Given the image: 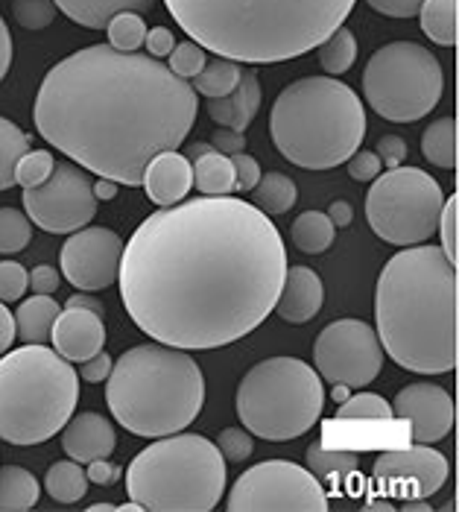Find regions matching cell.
Segmentation results:
<instances>
[{
  "instance_id": "obj_40",
  "label": "cell",
  "mask_w": 459,
  "mask_h": 512,
  "mask_svg": "<svg viewBox=\"0 0 459 512\" xmlns=\"http://www.w3.org/2000/svg\"><path fill=\"white\" fill-rule=\"evenodd\" d=\"M59 6L53 0H12V15L24 30H44L53 24Z\"/></svg>"
},
{
  "instance_id": "obj_43",
  "label": "cell",
  "mask_w": 459,
  "mask_h": 512,
  "mask_svg": "<svg viewBox=\"0 0 459 512\" xmlns=\"http://www.w3.org/2000/svg\"><path fill=\"white\" fill-rule=\"evenodd\" d=\"M457 217H459V199L451 197L445 205H442V214H439V226L436 232L442 237V252L445 258L457 267Z\"/></svg>"
},
{
  "instance_id": "obj_25",
  "label": "cell",
  "mask_w": 459,
  "mask_h": 512,
  "mask_svg": "<svg viewBox=\"0 0 459 512\" xmlns=\"http://www.w3.org/2000/svg\"><path fill=\"white\" fill-rule=\"evenodd\" d=\"M193 188L205 197H229L234 191V167L231 158L211 150L205 156L193 158Z\"/></svg>"
},
{
  "instance_id": "obj_16",
  "label": "cell",
  "mask_w": 459,
  "mask_h": 512,
  "mask_svg": "<svg viewBox=\"0 0 459 512\" xmlns=\"http://www.w3.org/2000/svg\"><path fill=\"white\" fill-rule=\"evenodd\" d=\"M392 416L410 422V434L416 445H433L454 428V398L439 384L419 381L395 395Z\"/></svg>"
},
{
  "instance_id": "obj_37",
  "label": "cell",
  "mask_w": 459,
  "mask_h": 512,
  "mask_svg": "<svg viewBox=\"0 0 459 512\" xmlns=\"http://www.w3.org/2000/svg\"><path fill=\"white\" fill-rule=\"evenodd\" d=\"M33 240L30 217L18 208H0V255H15Z\"/></svg>"
},
{
  "instance_id": "obj_26",
  "label": "cell",
  "mask_w": 459,
  "mask_h": 512,
  "mask_svg": "<svg viewBox=\"0 0 459 512\" xmlns=\"http://www.w3.org/2000/svg\"><path fill=\"white\" fill-rule=\"evenodd\" d=\"M39 480L27 469H0V512H27L39 504Z\"/></svg>"
},
{
  "instance_id": "obj_24",
  "label": "cell",
  "mask_w": 459,
  "mask_h": 512,
  "mask_svg": "<svg viewBox=\"0 0 459 512\" xmlns=\"http://www.w3.org/2000/svg\"><path fill=\"white\" fill-rule=\"evenodd\" d=\"M62 311V305L53 302V296H33L27 299L24 305H18V314H15V331L24 343H36L44 346L50 340V328L56 322V316Z\"/></svg>"
},
{
  "instance_id": "obj_50",
  "label": "cell",
  "mask_w": 459,
  "mask_h": 512,
  "mask_svg": "<svg viewBox=\"0 0 459 512\" xmlns=\"http://www.w3.org/2000/svg\"><path fill=\"white\" fill-rule=\"evenodd\" d=\"M211 147H214L217 153H223V156H237V153H243L246 138H243V132H234V129L220 126V129L211 135Z\"/></svg>"
},
{
  "instance_id": "obj_1",
  "label": "cell",
  "mask_w": 459,
  "mask_h": 512,
  "mask_svg": "<svg viewBox=\"0 0 459 512\" xmlns=\"http://www.w3.org/2000/svg\"><path fill=\"white\" fill-rule=\"evenodd\" d=\"M287 252L269 214L202 197L150 214L120 258V296L155 343L205 352L237 343L272 314Z\"/></svg>"
},
{
  "instance_id": "obj_59",
  "label": "cell",
  "mask_w": 459,
  "mask_h": 512,
  "mask_svg": "<svg viewBox=\"0 0 459 512\" xmlns=\"http://www.w3.org/2000/svg\"><path fill=\"white\" fill-rule=\"evenodd\" d=\"M211 150H214L211 144H205V141H196V144H191V147L185 150V158H188V161H193V158L205 156V153H211Z\"/></svg>"
},
{
  "instance_id": "obj_9",
  "label": "cell",
  "mask_w": 459,
  "mask_h": 512,
  "mask_svg": "<svg viewBox=\"0 0 459 512\" xmlns=\"http://www.w3.org/2000/svg\"><path fill=\"white\" fill-rule=\"evenodd\" d=\"M325 407L322 378L299 357L255 363L237 387V416L249 434L287 442L307 434Z\"/></svg>"
},
{
  "instance_id": "obj_33",
  "label": "cell",
  "mask_w": 459,
  "mask_h": 512,
  "mask_svg": "<svg viewBox=\"0 0 459 512\" xmlns=\"http://www.w3.org/2000/svg\"><path fill=\"white\" fill-rule=\"evenodd\" d=\"M319 53V65L328 77H340L345 71H351V65L357 62V39L348 27H337L328 39L316 47Z\"/></svg>"
},
{
  "instance_id": "obj_18",
  "label": "cell",
  "mask_w": 459,
  "mask_h": 512,
  "mask_svg": "<svg viewBox=\"0 0 459 512\" xmlns=\"http://www.w3.org/2000/svg\"><path fill=\"white\" fill-rule=\"evenodd\" d=\"M53 349L71 363H82L91 355L103 352L106 346V325L103 316L82 311V308H62L53 328H50Z\"/></svg>"
},
{
  "instance_id": "obj_34",
  "label": "cell",
  "mask_w": 459,
  "mask_h": 512,
  "mask_svg": "<svg viewBox=\"0 0 459 512\" xmlns=\"http://www.w3.org/2000/svg\"><path fill=\"white\" fill-rule=\"evenodd\" d=\"M24 153H30V135L18 123L0 118V191L15 185V164Z\"/></svg>"
},
{
  "instance_id": "obj_14",
  "label": "cell",
  "mask_w": 459,
  "mask_h": 512,
  "mask_svg": "<svg viewBox=\"0 0 459 512\" xmlns=\"http://www.w3.org/2000/svg\"><path fill=\"white\" fill-rule=\"evenodd\" d=\"M24 214L44 232L71 235L88 226L97 214L94 182L77 164L56 161L44 185L24 188Z\"/></svg>"
},
{
  "instance_id": "obj_42",
  "label": "cell",
  "mask_w": 459,
  "mask_h": 512,
  "mask_svg": "<svg viewBox=\"0 0 459 512\" xmlns=\"http://www.w3.org/2000/svg\"><path fill=\"white\" fill-rule=\"evenodd\" d=\"M30 287V273L18 261H0V302H18Z\"/></svg>"
},
{
  "instance_id": "obj_32",
  "label": "cell",
  "mask_w": 459,
  "mask_h": 512,
  "mask_svg": "<svg viewBox=\"0 0 459 512\" xmlns=\"http://www.w3.org/2000/svg\"><path fill=\"white\" fill-rule=\"evenodd\" d=\"M243 77L240 71V62L234 59H223V56H214L211 62H205V68L193 77V91L202 94V97H226L237 88V82Z\"/></svg>"
},
{
  "instance_id": "obj_44",
  "label": "cell",
  "mask_w": 459,
  "mask_h": 512,
  "mask_svg": "<svg viewBox=\"0 0 459 512\" xmlns=\"http://www.w3.org/2000/svg\"><path fill=\"white\" fill-rule=\"evenodd\" d=\"M217 448L231 463H243V460L252 457L255 442H252V434L246 428H226L223 434L217 436Z\"/></svg>"
},
{
  "instance_id": "obj_54",
  "label": "cell",
  "mask_w": 459,
  "mask_h": 512,
  "mask_svg": "<svg viewBox=\"0 0 459 512\" xmlns=\"http://www.w3.org/2000/svg\"><path fill=\"white\" fill-rule=\"evenodd\" d=\"M85 474H88V480H94V483H115V480H120V474L123 472H120V466H112L109 457H106V460L88 463Z\"/></svg>"
},
{
  "instance_id": "obj_15",
  "label": "cell",
  "mask_w": 459,
  "mask_h": 512,
  "mask_svg": "<svg viewBox=\"0 0 459 512\" xmlns=\"http://www.w3.org/2000/svg\"><path fill=\"white\" fill-rule=\"evenodd\" d=\"M123 240L106 226H82L62 246V276L82 293L106 290L117 281Z\"/></svg>"
},
{
  "instance_id": "obj_46",
  "label": "cell",
  "mask_w": 459,
  "mask_h": 512,
  "mask_svg": "<svg viewBox=\"0 0 459 512\" xmlns=\"http://www.w3.org/2000/svg\"><path fill=\"white\" fill-rule=\"evenodd\" d=\"M231 158V167H234V191H252L258 185V179L264 176L261 173V164L246 153H237Z\"/></svg>"
},
{
  "instance_id": "obj_3",
  "label": "cell",
  "mask_w": 459,
  "mask_h": 512,
  "mask_svg": "<svg viewBox=\"0 0 459 512\" xmlns=\"http://www.w3.org/2000/svg\"><path fill=\"white\" fill-rule=\"evenodd\" d=\"M375 334L398 366L442 375L457 366V267L439 246H404L375 287Z\"/></svg>"
},
{
  "instance_id": "obj_52",
  "label": "cell",
  "mask_w": 459,
  "mask_h": 512,
  "mask_svg": "<svg viewBox=\"0 0 459 512\" xmlns=\"http://www.w3.org/2000/svg\"><path fill=\"white\" fill-rule=\"evenodd\" d=\"M59 284H62V278H59V273H56L53 267H47V264H39V267L30 273V287H33L39 296H53V293L59 290Z\"/></svg>"
},
{
  "instance_id": "obj_6",
  "label": "cell",
  "mask_w": 459,
  "mask_h": 512,
  "mask_svg": "<svg viewBox=\"0 0 459 512\" xmlns=\"http://www.w3.org/2000/svg\"><path fill=\"white\" fill-rule=\"evenodd\" d=\"M272 144L305 170L345 164L363 144L366 109L351 85L334 77H305L287 85L269 115Z\"/></svg>"
},
{
  "instance_id": "obj_58",
  "label": "cell",
  "mask_w": 459,
  "mask_h": 512,
  "mask_svg": "<svg viewBox=\"0 0 459 512\" xmlns=\"http://www.w3.org/2000/svg\"><path fill=\"white\" fill-rule=\"evenodd\" d=\"M94 197L115 199L117 197V182H112V179H103V176H100V182L94 185Z\"/></svg>"
},
{
  "instance_id": "obj_22",
  "label": "cell",
  "mask_w": 459,
  "mask_h": 512,
  "mask_svg": "<svg viewBox=\"0 0 459 512\" xmlns=\"http://www.w3.org/2000/svg\"><path fill=\"white\" fill-rule=\"evenodd\" d=\"M261 100H264L261 79L252 71H243L237 88L226 97H211L205 109H208V118H214V123L234 129V132H246L249 123L258 115V109H261Z\"/></svg>"
},
{
  "instance_id": "obj_29",
  "label": "cell",
  "mask_w": 459,
  "mask_h": 512,
  "mask_svg": "<svg viewBox=\"0 0 459 512\" xmlns=\"http://www.w3.org/2000/svg\"><path fill=\"white\" fill-rule=\"evenodd\" d=\"M421 156L442 170H454L457 167V120H433L421 135Z\"/></svg>"
},
{
  "instance_id": "obj_13",
  "label": "cell",
  "mask_w": 459,
  "mask_h": 512,
  "mask_svg": "<svg viewBox=\"0 0 459 512\" xmlns=\"http://www.w3.org/2000/svg\"><path fill=\"white\" fill-rule=\"evenodd\" d=\"M313 363L322 381L351 390L369 387L383 369V346L375 328L363 319H337L322 328L313 343Z\"/></svg>"
},
{
  "instance_id": "obj_23",
  "label": "cell",
  "mask_w": 459,
  "mask_h": 512,
  "mask_svg": "<svg viewBox=\"0 0 459 512\" xmlns=\"http://www.w3.org/2000/svg\"><path fill=\"white\" fill-rule=\"evenodd\" d=\"M71 21L85 30H106L117 12H153L155 0H53Z\"/></svg>"
},
{
  "instance_id": "obj_36",
  "label": "cell",
  "mask_w": 459,
  "mask_h": 512,
  "mask_svg": "<svg viewBox=\"0 0 459 512\" xmlns=\"http://www.w3.org/2000/svg\"><path fill=\"white\" fill-rule=\"evenodd\" d=\"M109 44L123 53H138V47H144L147 39V24L138 12H117L115 18L106 24Z\"/></svg>"
},
{
  "instance_id": "obj_20",
  "label": "cell",
  "mask_w": 459,
  "mask_h": 512,
  "mask_svg": "<svg viewBox=\"0 0 459 512\" xmlns=\"http://www.w3.org/2000/svg\"><path fill=\"white\" fill-rule=\"evenodd\" d=\"M147 197L153 199L155 205L167 208L176 205L191 194L193 188V167L188 158L176 150L158 153V156L147 164L144 179H141Z\"/></svg>"
},
{
  "instance_id": "obj_38",
  "label": "cell",
  "mask_w": 459,
  "mask_h": 512,
  "mask_svg": "<svg viewBox=\"0 0 459 512\" xmlns=\"http://www.w3.org/2000/svg\"><path fill=\"white\" fill-rule=\"evenodd\" d=\"M337 419H372V422H389L392 419V407L386 404V398L378 393H354L345 398L337 410Z\"/></svg>"
},
{
  "instance_id": "obj_30",
  "label": "cell",
  "mask_w": 459,
  "mask_h": 512,
  "mask_svg": "<svg viewBox=\"0 0 459 512\" xmlns=\"http://www.w3.org/2000/svg\"><path fill=\"white\" fill-rule=\"evenodd\" d=\"M296 199H299L296 182L278 170L264 173L258 185L252 188V205L261 208L264 214H287L296 205Z\"/></svg>"
},
{
  "instance_id": "obj_47",
  "label": "cell",
  "mask_w": 459,
  "mask_h": 512,
  "mask_svg": "<svg viewBox=\"0 0 459 512\" xmlns=\"http://www.w3.org/2000/svg\"><path fill=\"white\" fill-rule=\"evenodd\" d=\"M378 158H381L383 167H389V170L401 167L404 158H407V141L398 138V135H381L378 138Z\"/></svg>"
},
{
  "instance_id": "obj_45",
  "label": "cell",
  "mask_w": 459,
  "mask_h": 512,
  "mask_svg": "<svg viewBox=\"0 0 459 512\" xmlns=\"http://www.w3.org/2000/svg\"><path fill=\"white\" fill-rule=\"evenodd\" d=\"M345 167H348V176L354 179V182H372V179H378L381 176V158L378 153H372V150H357L354 156L345 161Z\"/></svg>"
},
{
  "instance_id": "obj_56",
  "label": "cell",
  "mask_w": 459,
  "mask_h": 512,
  "mask_svg": "<svg viewBox=\"0 0 459 512\" xmlns=\"http://www.w3.org/2000/svg\"><path fill=\"white\" fill-rule=\"evenodd\" d=\"M9 65H12V36H9V27L0 18V79L6 77Z\"/></svg>"
},
{
  "instance_id": "obj_60",
  "label": "cell",
  "mask_w": 459,
  "mask_h": 512,
  "mask_svg": "<svg viewBox=\"0 0 459 512\" xmlns=\"http://www.w3.org/2000/svg\"><path fill=\"white\" fill-rule=\"evenodd\" d=\"M404 510L427 512V510H430V504H427V498H421V501H404Z\"/></svg>"
},
{
  "instance_id": "obj_21",
  "label": "cell",
  "mask_w": 459,
  "mask_h": 512,
  "mask_svg": "<svg viewBox=\"0 0 459 512\" xmlns=\"http://www.w3.org/2000/svg\"><path fill=\"white\" fill-rule=\"evenodd\" d=\"M325 302V287L322 278L316 276L310 267H287L284 273V284L275 302V314L284 322H310L313 316L322 311Z\"/></svg>"
},
{
  "instance_id": "obj_57",
  "label": "cell",
  "mask_w": 459,
  "mask_h": 512,
  "mask_svg": "<svg viewBox=\"0 0 459 512\" xmlns=\"http://www.w3.org/2000/svg\"><path fill=\"white\" fill-rule=\"evenodd\" d=\"M65 308H82V311H91V314H97V316L106 314V311H103V305H100L97 299L85 296V293H74V296L65 302Z\"/></svg>"
},
{
  "instance_id": "obj_62",
  "label": "cell",
  "mask_w": 459,
  "mask_h": 512,
  "mask_svg": "<svg viewBox=\"0 0 459 512\" xmlns=\"http://www.w3.org/2000/svg\"><path fill=\"white\" fill-rule=\"evenodd\" d=\"M88 510H91V512H115L117 507H115V504H91Z\"/></svg>"
},
{
  "instance_id": "obj_28",
  "label": "cell",
  "mask_w": 459,
  "mask_h": 512,
  "mask_svg": "<svg viewBox=\"0 0 459 512\" xmlns=\"http://www.w3.org/2000/svg\"><path fill=\"white\" fill-rule=\"evenodd\" d=\"M88 474L82 469V463L77 460H62V463H53L47 474H44V489L53 501L59 504H77L85 498L88 492Z\"/></svg>"
},
{
  "instance_id": "obj_41",
  "label": "cell",
  "mask_w": 459,
  "mask_h": 512,
  "mask_svg": "<svg viewBox=\"0 0 459 512\" xmlns=\"http://www.w3.org/2000/svg\"><path fill=\"white\" fill-rule=\"evenodd\" d=\"M205 62H208V56H205V50L196 44V41H182V44H176L173 50H170V71L176 74V77L188 79L191 82L202 68H205Z\"/></svg>"
},
{
  "instance_id": "obj_63",
  "label": "cell",
  "mask_w": 459,
  "mask_h": 512,
  "mask_svg": "<svg viewBox=\"0 0 459 512\" xmlns=\"http://www.w3.org/2000/svg\"><path fill=\"white\" fill-rule=\"evenodd\" d=\"M117 510H120V512H141V504H135V501H132V504H123V507H117Z\"/></svg>"
},
{
  "instance_id": "obj_12",
  "label": "cell",
  "mask_w": 459,
  "mask_h": 512,
  "mask_svg": "<svg viewBox=\"0 0 459 512\" xmlns=\"http://www.w3.org/2000/svg\"><path fill=\"white\" fill-rule=\"evenodd\" d=\"M231 512H325L328 495L319 477L290 463L264 460L237 477L229 492Z\"/></svg>"
},
{
  "instance_id": "obj_53",
  "label": "cell",
  "mask_w": 459,
  "mask_h": 512,
  "mask_svg": "<svg viewBox=\"0 0 459 512\" xmlns=\"http://www.w3.org/2000/svg\"><path fill=\"white\" fill-rule=\"evenodd\" d=\"M18 331H15V314L6 308V302H0V355H6L15 343Z\"/></svg>"
},
{
  "instance_id": "obj_48",
  "label": "cell",
  "mask_w": 459,
  "mask_h": 512,
  "mask_svg": "<svg viewBox=\"0 0 459 512\" xmlns=\"http://www.w3.org/2000/svg\"><path fill=\"white\" fill-rule=\"evenodd\" d=\"M112 366H115V360H112V357L106 355V352H97V355H91L88 360H82V363H79V378H82V381H88V384H100V381H106V378H109Z\"/></svg>"
},
{
  "instance_id": "obj_55",
  "label": "cell",
  "mask_w": 459,
  "mask_h": 512,
  "mask_svg": "<svg viewBox=\"0 0 459 512\" xmlns=\"http://www.w3.org/2000/svg\"><path fill=\"white\" fill-rule=\"evenodd\" d=\"M328 220L334 223V229H345V226H351V220H354V211H351V202H345V199H334L331 205H328Z\"/></svg>"
},
{
  "instance_id": "obj_4",
  "label": "cell",
  "mask_w": 459,
  "mask_h": 512,
  "mask_svg": "<svg viewBox=\"0 0 459 512\" xmlns=\"http://www.w3.org/2000/svg\"><path fill=\"white\" fill-rule=\"evenodd\" d=\"M176 24L214 56L272 65L305 56L337 27L357 0H164Z\"/></svg>"
},
{
  "instance_id": "obj_49",
  "label": "cell",
  "mask_w": 459,
  "mask_h": 512,
  "mask_svg": "<svg viewBox=\"0 0 459 512\" xmlns=\"http://www.w3.org/2000/svg\"><path fill=\"white\" fill-rule=\"evenodd\" d=\"M366 3L386 18H413L419 15L421 6V0H366Z\"/></svg>"
},
{
  "instance_id": "obj_35",
  "label": "cell",
  "mask_w": 459,
  "mask_h": 512,
  "mask_svg": "<svg viewBox=\"0 0 459 512\" xmlns=\"http://www.w3.org/2000/svg\"><path fill=\"white\" fill-rule=\"evenodd\" d=\"M307 472L322 480H345L357 472V454L351 451H328L319 442L307 448Z\"/></svg>"
},
{
  "instance_id": "obj_7",
  "label": "cell",
  "mask_w": 459,
  "mask_h": 512,
  "mask_svg": "<svg viewBox=\"0 0 459 512\" xmlns=\"http://www.w3.org/2000/svg\"><path fill=\"white\" fill-rule=\"evenodd\" d=\"M79 375L56 349L24 343L0 355V439L39 445L59 434L74 416Z\"/></svg>"
},
{
  "instance_id": "obj_27",
  "label": "cell",
  "mask_w": 459,
  "mask_h": 512,
  "mask_svg": "<svg viewBox=\"0 0 459 512\" xmlns=\"http://www.w3.org/2000/svg\"><path fill=\"white\" fill-rule=\"evenodd\" d=\"M457 6L459 0H421V33L439 47L457 44Z\"/></svg>"
},
{
  "instance_id": "obj_17",
  "label": "cell",
  "mask_w": 459,
  "mask_h": 512,
  "mask_svg": "<svg viewBox=\"0 0 459 512\" xmlns=\"http://www.w3.org/2000/svg\"><path fill=\"white\" fill-rule=\"evenodd\" d=\"M375 477L386 486H407L416 498H430L448 480V460L427 445L386 451L375 463Z\"/></svg>"
},
{
  "instance_id": "obj_51",
  "label": "cell",
  "mask_w": 459,
  "mask_h": 512,
  "mask_svg": "<svg viewBox=\"0 0 459 512\" xmlns=\"http://www.w3.org/2000/svg\"><path fill=\"white\" fill-rule=\"evenodd\" d=\"M147 53L153 56V59H164V56H170V50L176 47V39H173V33L167 30V27H153V30H147Z\"/></svg>"
},
{
  "instance_id": "obj_39",
  "label": "cell",
  "mask_w": 459,
  "mask_h": 512,
  "mask_svg": "<svg viewBox=\"0 0 459 512\" xmlns=\"http://www.w3.org/2000/svg\"><path fill=\"white\" fill-rule=\"evenodd\" d=\"M53 167H56V161H53V156L47 150H30L15 164V185L39 188V185H44L50 179Z\"/></svg>"
},
{
  "instance_id": "obj_5",
  "label": "cell",
  "mask_w": 459,
  "mask_h": 512,
  "mask_svg": "<svg viewBox=\"0 0 459 512\" xmlns=\"http://www.w3.org/2000/svg\"><path fill=\"white\" fill-rule=\"evenodd\" d=\"M106 401L117 422L135 436L185 431L205 404V378L185 349L164 343L132 346L109 372Z\"/></svg>"
},
{
  "instance_id": "obj_19",
  "label": "cell",
  "mask_w": 459,
  "mask_h": 512,
  "mask_svg": "<svg viewBox=\"0 0 459 512\" xmlns=\"http://www.w3.org/2000/svg\"><path fill=\"white\" fill-rule=\"evenodd\" d=\"M62 448L71 460H77L82 466L94 460H106L117 448L115 425L100 413L71 416L68 425L62 428Z\"/></svg>"
},
{
  "instance_id": "obj_2",
  "label": "cell",
  "mask_w": 459,
  "mask_h": 512,
  "mask_svg": "<svg viewBox=\"0 0 459 512\" xmlns=\"http://www.w3.org/2000/svg\"><path fill=\"white\" fill-rule=\"evenodd\" d=\"M196 97L153 56L91 44L47 71L33 118L41 138L82 170L141 185L147 164L188 138Z\"/></svg>"
},
{
  "instance_id": "obj_10",
  "label": "cell",
  "mask_w": 459,
  "mask_h": 512,
  "mask_svg": "<svg viewBox=\"0 0 459 512\" xmlns=\"http://www.w3.org/2000/svg\"><path fill=\"white\" fill-rule=\"evenodd\" d=\"M445 91L439 59L416 41H389L372 53L363 71L366 103L392 123L427 118Z\"/></svg>"
},
{
  "instance_id": "obj_31",
  "label": "cell",
  "mask_w": 459,
  "mask_h": 512,
  "mask_svg": "<svg viewBox=\"0 0 459 512\" xmlns=\"http://www.w3.org/2000/svg\"><path fill=\"white\" fill-rule=\"evenodd\" d=\"M290 237H293V243H296L299 252L319 255V252H325L334 243L337 229L328 220V214H322V211H305V214L296 217V223L290 229Z\"/></svg>"
},
{
  "instance_id": "obj_8",
  "label": "cell",
  "mask_w": 459,
  "mask_h": 512,
  "mask_svg": "<svg viewBox=\"0 0 459 512\" xmlns=\"http://www.w3.org/2000/svg\"><path fill=\"white\" fill-rule=\"evenodd\" d=\"M226 457L199 434L158 436L126 469V492L141 510L208 512L226 492Z\"/></svg>"
},
{
  "instance_id": "obj_11",
  "label": "cell",
  "mask_w": 459,
  "mask_h": 512,
  "mask_svg": "<svg viewBox=\"0 0 459 512\" xmlns=\"http://www.w3.org/2000/svg\"><path fill=\"white\" fill-rule=\"evenodd\" d=\"M442 188L419 167H395L372 179L366 217L372 232L392 246H419L436 235L442 214Z\"/></svg>"
},
{
  "instance_id": "obj_61",
  "label": "cell",
  "mask_w": 459,
  "mask_h": 512,
  "mask_svg": "<svg viewBox=\"0 0 459 512\" xmlns=\"http://www.w3.org/2000/svg\"><path fill=\"white\" fill-rule=\"evenodd\" d=\"M348 393H351V387H345V384H334V401H337V404H343L345 398H348Z\"/></svg>"
}]
</instances>
